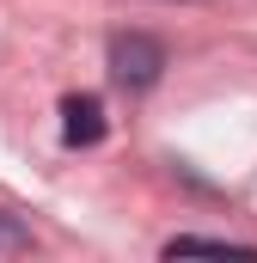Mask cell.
Instances as JSON below:
<instances>
[{
  "mask_svg": "<svg viewBox=\"0 0 257 263\" xmlns=\"http://www.w3.org/2000/svg\"><path fill=\"white\" fill-rule=\"evenodd\" d=\"M159 73H166V43H159L153 31H123V37H111V80H117V86L147 92Z\"/></svg>",
  "mask_w": 257,
  "mask_h": 263,
  "instance_id": "obj_1",
  "label": "cell"
},
{
  "mask_svg": "<svg viewBox=\"0 0 257 263\" xmlns=\"http://www.w3.org/2000/svg\"><path fill=\"white\" fill-rule=\"evenodd\" d=\"M104 104H98V92H67L62 98V141L67 147H98L104 141Z\"/></svg>",
  "mask_w": 257,
  "mask_h": 263,
  "instance_id": "obj_2",
  "label": "cell"
},
{
  "mask_svg": "<svg viewBox=\"0 0 257 263\" xmlns=\"http://www.w3.org/2000/svg\"><path fill=\"white\" fill-rule=\"evenodd\" d=\"M166 257H245V263H257V245L208 239V233H178V239H166Z\"/></svg>",
  "mask_w": 257,
  "mask_h": 263,
  "instance_id": "obj_3",
  "label": "cell"
},
{
  "mask_svg": "<svg viewBox=\"0 0 257 263\" xmlns=\"http://www.w3.org/2000/svg\"><path fill=\"white\" fill-rule=\"evenodd\" d=\"M0 245H31V233H25L19 220H0Z\"/></svg>",
  "mask_w": 257,
  "mask_h": 263,
  "instance_id": "obj_4",
  "label": "cell"
}]
</instances>
